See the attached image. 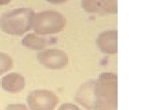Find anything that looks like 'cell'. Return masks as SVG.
<instances>
[{"instance_id": "6da1fadb", "label": "cell", "mask_w": 147, "mask_h": 110, "mask_svg": "<svg viewBox=\"0 0 147 110\" xmlns=\"http://www.w3.org/2000/svg\"><path fill=\"white\" fill-rule=\"evenodd\" d=\"M94 110H118V76L115 73H100L96 81Z\"/></svg>"}, {"instance_id": "7a4b0ae2", "label": "cell", "mask_w": 147, "mask_h": 110, "mask_svg": "<svg viewBox=\"0 0 147 110\" xmlns=\"http://www.w3.org/2000/svg\"><path fill=\"white\" fill-rule=\"evenodd\" d=\"M34 15L35 12L31 8L12 9L0 17V28L8 34L23 35L33 28Z\"/></svg>"}, {"instance_id": "3957f363", "label": "cell", "mask_w": 147, "mask_h": 110, "mask_svg": "<svg viewBox=\"0 0 147 110\" xmlns=\"http://www.w3.org/2000/svg\"><path fill=\"white\" fill-rule=\"evenodd\" d=\"M66 25V19L62 13L53 10H47L35 14L33 28L39 35L58 33Z\"/></svg>"}, {"instance_id": "277c9868", "label": "cell", "mask_w": 147, "mask_h": 110, "mask_svg": "<svg viewBox=\"0 0 147 110\" xmlns=\"http://www.w3.org/2000/svg\"><path fill=\"white\" fill-rule=\"evenodd\" d=\"M27 103L31 110H53L58 103V98L52 92L36 90L28 95Z\"/></svg>"}, {"instance_id": "5b68a950", "label": "cell", "mask_w": 147, "mask_h": 110, "mask_svg": "<svg viewBox=\"0 0 147 110\" xmlns=\"http://www.w3.org/2000/svg\"><path fill=\"white\" fill-rule=\"evenodd\" d=\"M37 59L42 66L51 70H61L69 62L67 54L58 49H47L37 54Z\"/></svg>"}, {"instance_id": "8992f818", "label": "cell", "mask_w": 147, "mask_h": 110, "mask_svg": "<svg viewBox=\"0 0 147 110\" xmlns=\"http://www.w3.org/2000/svg\"><path fill=\"white\" fill-rule=\"evenodd\" d=\"M81 6L90 13L108 15L118 13V0H82Z\"/></svg>"}, {"instance_id": "52a82bcc", "label": "cell", "mask_w": 147, "mask_h": 110, "mask_svg": "<svg viewBox=\"0 0 147 110\" xmlns=\"http://www.w3.org/2000/svg\"><path fill=\"white\" fill-rule=\"evenodd\" d=\"M96 86V80L88 81L82 84L76 93V102L87 110L94 109Z\"/></svg>"}, {"instance_id": "ba28073f", "label": "cell", "mask_w": 147, "mask_h": 110, "mask_svg": "<svg viewBox=\"0 0 147 110\" xmlns=\"http://www.w3.org/2000/svg\"><path fill=\"white\" fill-rule=\"evenodd\" d=\"M96 45L103 53L117 54L118 53V31L109 30L100 33L96 39Z\"/></svg>"}, {"instance_id": "9c48e42d", "label": "cell", "mask_w": 147, "mask_h": 110, "mask_svg": "<svg viewBox=\"0 0 147 110\" xmlns=\"http://www.w3.org/2000/svg\"><path fill=\"white\" fill-rule=\"evenodd\" d=\"M57 39L54 37H39L35 34L31 33L26 35L22 39V45L24 47L36 50H42L49 45L56 44Z\"/></svg>"}, {"instance_id": "30bf717a", "label": "cell", "mask_w": 147, "mask_h": 110, "mask_svg": "<svg viewBox=\"0 0 147 110\" xmlns=\"http://www.w3.org/2000/svg\"><path fill=\"white\" fill-rule=\"evenodd\" d=\"M1 86L8 93H20L25 87V78L20 73H10L2 78Z\"/></svg>"}, {"instance_id": "8fae6325", "label": "cell", "mask_w": 147, "mask_h": 110, "mask_svg": "<svg viewBox=\"0 0 147 110\" xmlns=\"http://www.w3.org/2000/svg\"><path fill=\"white\" fill-rule=\"evenodd\" d=\"M13 66V59L6 53H0V75L11 70Z\"/></svg>"}, {"instance_id": "7c38bea8", "label": "cell", "mask_w": 147, "mask_h": 110, "mask_svg": "<svg viewBox=\"0 0 147 110\" xmlns=\"http://www.w3.org/2000/svg\"><path fill=\"white\" fill-rule=\"evenodd\" d=\"M4 110H29L26 105L22 103H16L8 105Z\"/></svg>"}, {"instance_id": "4fadbf2b", "label": "cell", "mask_w": 147, "mask_h": 110, "mask_svg": "<svg viewBox=\"0 0 147 110\" xmlns=\"http://www.w3.org/2000/svg\"><path fill=\"white\" fill-rule=\"evenodd\" d=\"M58 110H82L80 108L77 107V105L71 103H66L63 104L59 108Z\"/></svg>"}, {"instance_id": "5bb4252c", "label": "cell", "mask_w": 147, "mask_h": 110, "mask_svg": "<svg viewBox=\"0 0 147 110\" xmlns=\"http://www.w3.org/2000/svg\"><path fill=\"white\" fill-rule=\"evenodd\" d=\"M46 1L54 4H60L66 3L68 0H45Z\"/></svg>"}, {"instance_id": "9a60e30c", "label": "cell", "mask_w": 147, "mask_h": 110, "mask_svg": "<svg viewBox=\"0 0 147 110\" xmlns=\"http://www.w3.org/2000/svg\"><path fill=\"white\" fill-rule=\"evenodd\" d=\"M11 1L12 0H0V6L6 5V4L10 3Z\"/></svg>"}]
</instances>
